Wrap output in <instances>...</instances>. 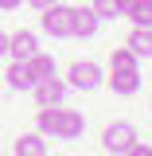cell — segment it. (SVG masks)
Instances as JSON below:
<instances>
[{"label": "cell", "instance_id": "obj_1", "mask_svg": "<svg viewBox=\"0 0 152 156\" xmlns=\"http://www.w3.org/2000/svg\"><path fill=\"white\" fill-rule=\"evenodd\" d=\"M35 125H39V133L62 136V140H74V136H82V129H86V121H82L78 109H58V105L55 109H39Z\"/></svg>", "mask_w": 152, "mask_h": 156}, {"label": "cell", "instance_id": "obj_2", "mask_svg": "<svg viewBox=\"0 0 152 156\" xmlns=\"http://www.w3.org/2000/svg\"><path fill=\"white\" fill-rule=\"evenodd\" d=\"M136 144V129L129 125V121H113V125H105V133H101V148L105 152H129Z\"/></svg>", "mask_w": 152, "mask_h": 156}, {"label": "cell", "instance_id": "obj_3", "mask_svg": "<svg viewBox=\"0 0 152 156\" xmlns=\"http://www.w3.org/2000/svg\"><path fill=\"white\" fill-rule=\"evenodd\" d=\"M70 23H74V8L70 4H51V8H43V31L47 35H70Z\"/></svg>", "mask_w": 152, "mask_h": 156}, {"label": "cell", "instance_id": "obj_4", "mask_svg": "<svg viewBox=\"0 0 152 156\" xmlns=\"http://www.w3.org/2000/svg\"><path fill=\"white\" fill-rule=\"evenodd\" d=\"M66 78H70V86H78V90H97V86H101V66L90 62V58H86V62L78 58V62H70Z\"/></svg>", "mask_w": 152, "mask_h": 156}, {"label": "cell", "instance_id": "obj_5", "mask_svg": "<svg viewBox=\"0 0 152 156\" xmlns=\"http://www.w3.org/2000/svg\"><path fill=\"white\" fill-rule=\"evenodd\" d=\"M35 51H39L35 31H16V35H8V55L16 58V62H27Z\"/></svg>", "mask_w": 152, "mask_h": 156}, {"label": "cell", "instance_id": "obj_6", "mask_svg": "<svg viewBox=\"0 0 152 156\" xmlns=\"http://www.w3.org/2000/svg\"><path fill=\"white\" fill-rule=\"evenodd\" d=\"M62 90H66L62 82H55V78H47V82H35V90H31V94H35L39 109H55L58 101H62Z\"/></svg>", "mask_w": 152, "mask_h": 156}, {"label": "cell", "instance_id": "obj_7", "mask_svg": "<svg viewBox=\"0 0 152 156\" xmlns=\"http://www.w3.org/2000/svg\"><path fill=\"white\" fill-rule=\"evenodd\" d=\"M109 90L121 98H129L140 90V70H109Z\"/></svg>", "mask_w": 152, "mask_h": 156}, {"label": "cell", "instance_id": "obj_8", "mask_svg": "<svg viewBox=\"0 0 152 156\" xmlns=\"http://www.w3.org/2000/svg\"><path fill=\"white\" fill-rule=\"evenodd\" d=\"M97 23H101V16H97L94 8H74V23H70V35H94Z\"/></svg>", "mask_w": 152, "mask_h": 156}, {"label": "cell", "instance_id": "obj_9", "mask_svg": "<svg viewBox=\"0 0 152 156\" xmlns=\"http://www.w3.org/2000/svg\"><path fill=\"white\" fill-rule=\"evenodd\" d=\"M12 152L16 156H47V140H43V133H23V136H16Z\"/></svg>", "mask_w": 152, "mask_h": 156}, {"label": "cell", "instance_id": "obj_10", "mask_svg": "<svg viewBox=\"0 0 152 156\" xmlns=\"http://www.w3.org/2000/svg\"><path fill=\"white\" fill-rule=\"evenodd\" d=\"M125 47H129L136 58H152V27H136V23H133V31H129V43H125Z\"/></svg>", "mask_w": 152, "mask_h": 156}, {"label": "cell", "instance_id": "obj_11", "mask_svg": "<svg viewBox=\"0 0 152 156\" xmlns=\"http://www.w3.org/2000/svg\"><path fill=\"white\" fill-rule=\"evenodd\" d=\"M27 70H31L35 82H47V78H55V58L43 55V51H35V55L27 58Z\"/></svg>", "mask_w": 152, "mask_h": 156}, {"label": "cell", "instance_id": "obj_12", "mask_svg": "<svg viewBox=\"0 0 152 156\" xmlns=\"http://www.w3.org/2000/svg\"><path fill=\"white\" fill-rule=\"evenodd\" d=\"M4 78H8L12 90H35V78H31V70H27V62H12Z\"/></svg>", "mask_w": 152, "mask_h": 156}, {"label": "cell", "instance_id": "obj_13", "mask_svg": "<svg viewBox=\"0 0 152 156\" xmlns=\"http://www.w3.org/2000/svg\"><path fill=\"white\" fill-rule=\"evenodd\" d=\"M125 16L133 20L136 27H152V0H136V4L125 12Z\"/></svg>", "mask_w": 152, "mask_h": 156}, {"label": "cell", "instance_id": "obj_14", "mask_svg": "<svg viewBox=\"0 0 152 156\" xmlns=\"http://www.w3.org/2000/svg\"><path fill=\"white\" fill-rule=\"evenodd\" d=\"M109 70H136V55L129 47H117L113 55H109Z\"/></svg>", "mask_w": 152, "mask_h": 156}, {"label": "cell", "instance_id": "obj_15", "mask_svg": "<svg viewBox=\"0 0 152 156\" xmlns=\"http://www.w3.org/2000/svg\"><path fill=\"white\" fill-rule=\"evenodd\" d=\"M90 8H94L97 16H117V0H94Z\"/></svg>", "mask_w": 152, "mask_h": 156}, {"label": "cell", "instance_id": "obj_16", "mask_svg": "<svg viewBox=\"0 0 152 156\" xmlns=\"http://www.w3.org/2000/svg\"><path fill=\"white\" fill-rule=\"evenodd\" d=\"M125 156H152V148H148V144H140V140H136V144H133V148H129Z\"/></svg>", "mask_w": 152, "mask_h": 156}, {"label": "cell", "instance_id": "obj_17", "mask_svg": "<svg viewBox=\"0 0 152 156\" xmlns=\"http://www.w3.org/2000/svg\"><path fill=\"white\" fill-rule=\"evenodd\" d=\"M133 4H136V0H117V16H125V12H129Z\"/></svg>", "mask_w": 152, "mask_h": 156}, {"label": "cell", "instance_id": "obj_18", "mask_svg": "<svg viewBox=\"0 0 152 156\" xmlns=\"http://www.w3.org/2000/svg\"><path fill=\"white\" fill-rule=\"evenodd\" d=\"M27 4H31V8H39V12H43V8H51V4H58V0H27Z\"/></svg>", "mask_w": 152, "mask_h": 156}, {"label": "cell", "instance_id": "obj_19", "mask_svg": "<svg viewBox=\"0 0 152 156\" xmlns=\"http://www.w3.org/2000/svg\"><path fill=\"white\" fill-rule=\"evenodd\" d=\"M19 4H23V0H0V8H4V12H12V8H19Z\"/></svg>", "mask_w": 152, "mask_h": 156}, {"label": "cell", "instance_id": "obj_20", "mask_svg": "<svg viewBox=\"0 0 152 156\" xmlns=\"http://www.w3.org/2000/svg\"><path fill=\"white\" fill-rule=\"evenodd\" d=\"M8 55V35H4V31H0V58Z\"/></svg>", "mask_w": 152, "mask_h": 156}]
</instances>
